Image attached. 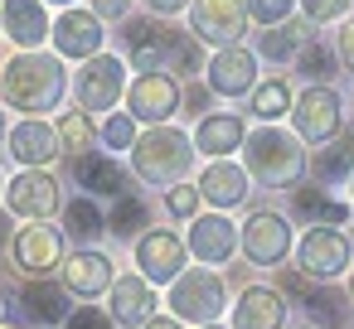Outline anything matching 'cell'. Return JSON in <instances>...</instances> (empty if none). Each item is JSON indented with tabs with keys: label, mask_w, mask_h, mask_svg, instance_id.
Masks as SVG:
<instances>
[{
	"label": "cell",
	"mask_w": 354,
	"mask_h": 329,
	"mask_svg": "<svg viewBox=\"0 0 354 329\" xmlns=\"http://www.w3.org/2000/svg\"><path fill=\"white\" fill-rule=\"evenodd\" d=\"M73 184L88 189V199H107V203H117V199L131 194V170H127L117 155L93 150V155L73 160Z\"/></svg>",
	"instance_id": "obj_20"
},
{
	"label": "cell",
	"mask_w": 354,
	"mask_h": 329,
	"mask_svg": "<svg viewBox=\"0 0 354 329\" xmlns=\"http://www.w3.org/2000/svg\"><path fill=\"white\" fill-rule=\"evenodd\" d=\"M0 329H30V324H20V319H10V315H6V319H0Z\"/></svg>",
	"instance_id": "obj_46"
},
{
	"label": "cell",
	"mask_w": 354,
	"mask_h": 329,
	"mask_svg": "<svg viewBox=\"0 0 354 329\" xmlns=\"http://www.w3.org/2000/svg\"><path fill=\"white\" fill-rule=\"evenodd\" d=\"M136 136H141V131H136V121H131L127 112H112V117H102V121H97V141H102V150H107V155L131 150V146H136Z\"/></svg>",
	"instance_id": "obj_35"
},
{
	"label": "cell",
	"mask_w": 354,
	"mask_h": 329,
	"mask_svg": "<svg viewBox=\"0 0 354 329\" xmlns=\"http://www.w3.org/2000/svg\"><path fill=\"white\" fill-rule=\"evenodd\" d=\"M301 6V15H306V25H344V10L354 6V0H296Z\"/></svg>",
	"instance_id": "obj_38"
},
{
	"label": "cell",
	"mask_w": 354,
	"mask_h": 329,
	"mask_svg": "<svg viewBox=\"0 0 354 329\" xmlns=\"http://www.w3.org/2000/svg\"><path fill=\"white\" fill-rule=\"evenodd\" d=\"M6 252H10V266L25 281H54L64 257H68V237L54 223H25V228H15Z\"/></svg>",
	"instance_id": "obj_6"
},
{
	"label": "cell",
	"mask_w": 354,
	"mask_h": 329,
	"mask_svg": "<svg viewBox=\"0 0 354 329\" xmlns=\"http://www.w3.org/2000/svg\"><path fill=\"white\" fill-rule=\"evenodd\" d=\"M0 39H6V20H0Z\"/></svg>",
	"instance_id": "obj_53"
},
{
	"label": "cell",
	"mask_w": 354,
	"mask_h": 329,
	"mask_svg": "<svg viewBox=\"0 0 354 329\" xmlns=\"http://www.w3.org/2000/svg\"><path fill=\"white\" fill-rule=\"evenodd\" d=\"M131 261H136V276H146L151 286H175L189 271V247L175 228H146L131 242Z\"/></svg>",
	"instance_id": "obj_8"
},
{
	"label": "cell",
	"mask_w": 354,
	"mask_h": 329,
	"mask_svg": "<svg viewBox=\"0 0 354 329\" xmlns=\"http://www.w3.org/2000/svg\"><path fill=\"white\" fill-rule=\"evenodd\" d=\"M296 237H291V223L277 213V208H252L248 223H238V252L252 261V266H281L291 257Z\"/></svg>",
	"instance_id": "obj_10"
},
{
	"label": "cell",
	"mask_w": 354,
	"mask_h": 329,
	"mask_svg": "<svg viewBox=\"0 0 354 329\" xmlns=\"http://www.w3.org/2000/svg\"><path fill=\"white\" fill-rule=\"evenodd\" d=\"M194 165V141L180 131V126H146L136 136V146L127 150V170L136 184H151V189H170V184H185Z\"/></svg>",
	"instance_id": "obj_2"
},
{
	"label": "cell",
	"mask_w": 354,
	"mask_h": 329,
	"mask_svg": "<svg viewBox=\"0 0 354 329\" xmlns=\"http://www.w3.org/2000/svg\"><path fill=\"white\" fill-rule=\"evenodd\" d=\"M122 102H127V117L136 126H170V117L185 102V88H180L175 73H136L127 83V97Z\"/></svg>",
	"instance_id": "obj_9"
},
{
	"label": "cell",
	"mask_w": 354,
	"mask_h": 329,
	"mask_svg": "<svg viewBox=\"0 0 354 329\" xmlns=\"http://www.w3.org/2000/svg\"><path fill=\"white\" fill-rule=\"evenodd\" d=\"M349 203H354V175H349Z\"/></svg>",
	"instance_id": "obj_51"
},
{
	"label": "cell",
	"mask_w": 354,
	"mask_h": 329,
	"mask_svg": "<svg viewBox=\"0 0 354 329\" xmlns=\"http://www.w3.org/2000/svg\"><path fill=\"white\" fill-rule=\"evenodd\" d=\"M306 39H310V34H306L296 20H286V25H272V30L257 34V54L272 59V63H296V54L306 49Z\"/></svg>",
	"instance_id": "obj_30"
},
{
	"label": "cell",
	"mask_w": 354,
	"mask_h": 329,
	"mask_svg": "<svg viewBox=\"0 0 354 329\" xmlns=\"http://www.w3.org/2000/svg\"><path fill=\"white\" fill-rule=\"evenodd\" d=\"M68 97V63L59 54L30 49L0 63V107L20 112L25 121H44V112H59Z\"/></svg>",
	"instance_id": "obj_1"
},
{
	"label": "cell",
	"mask_w": 354,
	"mask_h": 329,
	"mask_svg": "<svg viewBox=\"0 0 354 329\" xmlns=\"http://www.w3.org/2000/svg\"><path fill=\"white\" fill-rule=\"evenodd\" d=\"M68 300L73 295L59 286V276L54 281H25V290H20V305H25L30 324H49V329H64V319L73 315Z\"/></svg>",
	"instance_id": "obj_26"
},
{
	"label": "cell",
	"mask_w": 354,
	"mask_h": 329,
	"mask_svg": "<svg viewBox=\"0 0 354 329\" xmlns=\"http://www.w3.org/2000/svg\"><path fill=\"white\" fill-rule=\"evenodd\" d=\"M127 59H117V54H97V59H88L78 73H73V102H78V112H88L93 121H102V117H112L117 112V102L127 97Z\"/></svg>",
	"instance_id": "obj_5"
},
{
	"label": "cell",
	"mask_w": 354,
	"mask_h": 329,
	"mask_svg": "<svg viewBox=\"0 0 354 329\" xmlns=\"http://www.w3.org/2000/svg\"><path fill=\"white\" fill-rule=\"evenodd\" d=\"M204 83H209V92H218V97H252V88H257V54L243 49V44L209 54Z\"/></svg>",
	"instance_id": "obj_18"
},
{
	"label": "cell",
	"mask_w": 354,
	"mask_h": 329,
	"mask_svg": "<svg viewBox=\"0 0 354 329\" xmlns=\"http://www.w3.org/2000/svg\"><path fill=\"white\" fill-rule=\"evenodd\" d=\"M156 310H160V295H156V286L146 281V276H117L112 281V290H107V315H112V324L117 329H146L151 319H156Z\"/></svg>",
	"instance_id": "obj_17"
},
{
	"label": "cell",
	"mask_w": 354,
	"mask_h": 329,
	"mask_svg": "<svg viewBox=\"0 0 354 329\" xmlns=\"http://www.w3.org/2000/svg\"><path fill=\"white\" fill-rule=\"evenodd\" d=\"M291 126H296V141L306 146H330L339 141L344 131V102L335 88H306L291 107Z\"/></svg>",
	"instance_id": "obj_11"
},
{
	"label": "cell",
	"mask_w": 354,
	"mask_h": 329,
	"mask_svg": "<svg viewBox=\"0 0 354 329\" xmlns=\"http://www.w3.org/2000/svg\"><path fill=\"white\" fill-rule=\"evenodd\" d=\"M189 141H194V155H204V160H228L233 150H243L248 121H243L238 112H204Z\"/></svg>",
	"instance_id": "obj_24"
},
{
	"label": "cell",
	"mask_w": 354,
	"mask_h": 329,
	"mask_svg": "<svg viewBox=\"0 0 354 329\" xmlns=\"http://www.w3.org/2000/svg\"><path fill=\"white\" fill-rule=\"evenodd\" d=\"M146 329H185V324H180V319H175V315H156V319H151V324H146Z\"/></svg>",
	"instance_id": "obj_44"
},
{
	"label": "cell",
	"mask_w": 354,
	"mask_h": 329,
	"mask_svg": "<svg viewBox=\"0 0 354 329\" xmlns=\"http://www.w3.org/2000/svg\"><path fill=\"white\" fill-rule=\"evenodd\" d=\"M349 257H354V242L339 228H310L296 247V271L306 281H339L349 271Z\"/></svg>",
	"instance_id": "obj_13"
},
{
	"label": "cell",
	"mask_w": 354,
	"mask_h": 329,
	"mask_svg": "<svg viewBox=\"0 0 354 329\" xmlns=\"http://www.w3.org/2000/svg\"><path fill=\"white\" fill-rule=\"evenodd\" d=\"M151 228V208H146V199L141 194H127V199H117V203H107V232L112 237H141Z\"/></svg>",
	"instance_id": "obj_32"
},
{
	"label": "cell",
	"mask_w": 354,
	"mask_h": 329,
	"mask_svg": "<svg viewBox=\"0 0 354 329\" xmlns=\"http://www.w3.org/2000/svg\"><path fill=\"white\" fill-rule=\"evenodd\" d=\"M349 300H354V271H349Z\"/></svg>",
	"instance_id": "obj_50"
},
{
	"label": "cell",
	"mask_w": 354,
	"mask_h": 329,
	"mask_svg": "<svg viewBox=\"0 0 354 329\" xmlns=\"http://www.w3.org/2000/svg\"><path fill=\"white\" fill-rule=\"evenodd\" d=\"M6 150H10V160H15L20 170H49V165L64 155L59 126H54L49 117H44V121H15L10 136H6Z\"/></svg>",
	"instance_id": "obj_19"
},
{
	"label": "cell",
	"mask_w": 354,
	"mask_h": 329,
	"mask_svg": "<svg viewBox=\"0 0 354 329\" xmlns=\"http://www.w3.org/2000/svg\"><path fill=\"white\" fill-rule=\"evenodd\" d=\"M243 170H248V179L262 184V189H296L301 175L310 170V160H306L296 131L257 126V131H248V141H243Z\"/></svg>",
	"instance_id": "obj_3"
},
{
	"label": "cell",
	"mask_w": 354,
	"mask_h": 329,
	"mask_svg": "<svg viewBox=\"0 0 354 329\" xmlns=\"http://www.w3.org/2000/svg\"><path fill=\"white\" fill-rule=\"evenodd\" d=\"M0 20H6V39L15 44V54L44 49L49 44V30H54L44 0H0Z\"/></svg>",
	"instance_id": "obj_23"
},
{
	"label": "cell",
	"mask_w": 354,
	"mask_h": 329,
	"mask_svg": "<svg viewBox=\"0 0 354 329\" xmlns=\"http://www.w3.org/2000/svg\"><path fill=\"white\" fill-rule=\"evenodd\" d=\"M301 329H315V324H301Z\"/></svg>",
	"instance_id": "obj_54"
},
{
	"label": "cell",
	"mask_w": 354,
	"mask_h": 329,
	"mask_svg": "<svg viewBox=\"0 0 354 329\" xmlns=\"http://www.w3.org/2000/svg\"><path fill=\"white\" fill-rule=\"evenodd\" d=\"M228 329H286V295L277 286H248L233 300Z\"/></svg>",
	"instance_id": "obj_25"
},
{
	"label": "cell",
	"mask_w": 354,
	"mask_h": 329,
	"mask_svg": "<svg viewBox=\"0 0 354 329\" xmlns=\"http://www.w3.org/2000/svg\"><path fill=\"white\" fill-rule=\"evenodd\" d=\"M291 213L310 228H339L349 218V203L325 194V184H301V189H291Z\"/></svg>",
	"instance_id": "obj_27"
},
{
	"label": "cell",
	"mask_w": 354,
	"mask_h": 329,
	"mask_svg": "<svg viewBox=\"0 0 354 329\" xmlns=\"http://www.w3.org/2000/svg\"><path fill=\"white\" fill-rule=\"evenodd\" d=\"M122 39H127V68L131 73H165L175 30H165L156 20H127Z\"/></svg>",
	"instance_id": "obj_22"
},
{
	"label": "cell",
	"mask_w": 354,
	"mask_h": 329,
	"mask_svg": "<svg viewBox=\"0 0 354 329\" xmlns=\"http://www.w3.org/2000/svg\"><path fill=\"white\" fill-rule=\"evenodd\" d=\"M44 6H64V10H73V6H78V0H44Z\"/></svg>",
	"instance_id": "obj_47"
},
{
	"label": "cell",
	"mask_w": 354,
	"mask_h": 329,
	"mask_svg": "<svg viewBox=\"0 0 354 329\" xmlns=\"http://www.w3.org/2000/svg\"><path fill=\"white\" fill-rule=\"evenodd\" d=\"M64 329H117L112 315L102 305H73V315L64 319Z\"/></svg>",
	"instance_id": "obj_39"
},
{
	"label": "cell",
	"mask_w": 354,
	"mask_h": 329,
	"mask_svg": "<svg viewBox=\"0 0 354 329\" xmlns=\"http://www.w3.org/2000/svg\"><path fill=\"white\" fill-rule=\"evenodd\" d=\"M0 203H6V175H0Z\"/></svg>",
	"instance_id": "obj_49"
},
{
	"label": "cell",
	"mask_w": 354,
	"mask_h": 329,
	"mask_svg": "<svg viewBox=\"0 0 354 329\" xmlns=\"http://www.w3.org/2000/svg\"><path fill=\"white\" fill-rule=\"evenodd\" d=\"M310 175H315L320 184H335L339 175H354V141H335L325 155H315V160H310Z\"/></svg>",
	"instance_id": "obj_34"
},
{
	"label": "cell",
	"mask_w": 354,
	"mask_h": 329,
	"mask_svg": "<svg viewBox=\"0 0 354 329\" xmlns=\"http://www.w3.org/2000/svg\"><path fill=\"white\" fill-rule=\"evenodd\" d=\"M335 59L344 63V73H354V20L339 25V34H335Z\"/></svg>",
	"instance_id": "obj_40"
},
{
	"label": "cell",
	"mask_w": 354,
	"mask_h": 329,
	"mask_svg": "<svg viewBox=\"0 0 354 329\" xmlns=\"http://www.w3.org/2000/svg\"><path fill=\"white\" fill-rule=\"evenodd\" d=\"M49 44H54V54H59L64 63H88V59L107 54V25H102L93 10L73 6V10H64V15L54 20Z\"/></svg>",
	"instance_id": "obj_12"
},
{
	"label": "cell",
	"mask_w": 354,
	"mask_h": 329,
	"mask_svg": "<svg viewBox=\"0 0 354 329\" xmlns=\"http://www.w3.org/2000/svg\"><path fill=\"white\" fill-rule=\"evenodd\" d=\"M165 305L180 324H218L223 319V305H228V281L209 266H189L175 286H165Z\"/></svg>",
	"instance_id": "obj_4"
},
{
	"label": "cell",
	"mask_w": 354,
	"mask_h": 329,
	"mask_svg": "<svg viewBox=\"0 0 354 329\" xmlns=\"http://www.w3.org/2000/svg\"><path fill=\"white\" fill-rule=\"evenodd\" d=\"M296 68L310 78V88H330V78H335V68H339V59H335V44H325V39H306V49L296 54Z\"/></svg>",
	"instance_id": "obj_33"
},
{
	"label": "cell",
	"mask_w": 354,
	"mask_h": 329,
	"mask_svg": "<svg viewBox=\"0 0 354 329\" xmlns=\"http://www.w3.org/2000/svg\"><path fill=\"white\" fill-rule=\"evenodd\" d=\"M141 6H146L156 20H170V15H185V10L194 6V0H141Z\"/></svg>",
	"instance_id": "obj_42"
},
{
	"label": "cell",
	"mask_w": 354,
	"mask_h": 329,
	"mask_svg": "<svg viewBox=\"0 0 354 329\" xmlns=\"http://www.w3.org/2000/svg\"><path fill=\"white\" fill-rule=\"evenodd\" d=\"M0 319H6V290H0Z\"/></svg>",
	"instance_id": "obj_48"
},
{
	"label": "cell",
	"mask_w": 354,
	"mask_h": 329,
	"mask_svg": "<svg viewBox=\"0 0 354 329\" xmlns=\"http://www.w3.org/2000/svg\"><path fill=\"white\" fill-rule=\"evenodd\" d=\"M54 126H59V146H64L68 160H83V155H93V150H102V141H97V121H93L88 112L68 107Z\"/></svg>",
	"instance_id": "obj_29"
},
{
	"label": "cell",
	"mask_w": 354,
	"mask_h": 329,
	"mask_svg": "<svg viewBox=\"0 0 354 329\" xmlns=\"http://www.w3.org/2000/svg\"><path fill=\"white\" fill-rule=\"evenodd\" d=\"M59 218H64V223H59V228H64V237H73L78 247H93V242L107 232V208H102L97 199H88V194L68 199Z\"/></svg>",
	"instance_id": "obj_28"
},
{
	"label": "cell",
	"mask_w": 354,
	"mask_h": 329,
	"mask_svg": "<svg viewBox=\"0 0 354 329\" xmlns=\"http://www.w3.org/2000/svg\"><path fill=\"white\" fill-rule=\"evenodd\" d=\"M189 34L199 44H209L214 54L233 49L248 34V6L243 0H194L189 6Z\"/></svg>",
	"instance_id": "obj_14"
},
{
	"label": "cell",
	"mask_w": 354,
	"mask_h": 329,
	"mask_svg": "<svg viewBox=\"0 0 354 329\" xmlns=\"http://www.w3.org/2000/svg\"><path fill=\"white\" fill-rule=\"evenodd\" d=\"M204 329H228V324H204Z\"/></svg>",
	"instance_id": "obj_52"
},
{
	"label": "cell",
	"mask_w": 354,
	"mask_h": 329,
	"mask_svg": "<svg viewBox=\"0 0 354 329\" xmlns=\"http://www.w3.org/2000/svg\"><path fill=\"white\" fill-rule=\"evenodd\" d=\"M199 208H204L199 184H170V189H165V213H170V218L194 223V218H199Z\"/></svg>",
	"instance_id": "obj_36"
},
{
	"label": "cell",
	"mask_w": 354,
	"mask_h": 329,
	"mask_svg": "<svg viewBox=\"0 0 354 329\" xmlns=\"http://www.w3.org/2000/svg\"><path fill=\"white\" fill-rule=\"evenodd\" d=\"M194 184H199V199L214 213H228V208L248 203V194H252V179H248V170L238 160H204Z\"/></svg>",
	"instance_id": "obj_21"
},
{
	"label": "cell",
	"mask_w": 354,
	"mask_h": 329,
	"mask_svg": "<svg viewBox=\"0 0 354 329\" xmlns=\"http://www.w3.org/2000/svg\"><path fill=\"white\" fill-rule=\"evenodd\" d=\"M10 237H15V218L0 208V247H10Z\"/></svg>",
	"instance_id": "obj_43"
},
{
	"label": "cell",
	"mask_w": 354,
	"mask_h": 329,
	"mask_svg": "<svg viewBox=\"0 0 354 329\" xmlns=\"http://www.w3.org/2000/svg\"><path fill=\"white\" fill-rule=\"evenodd\" d=\"M6 136H10V121H6V107H0V146H6Z\"/></svg>",
	"instance_id": "obj_45"
},
{
	"label": "cell",
	"mask_w": 354,
	"mask_h": 329,
	"mask_svg": "<svg viewBox=\"0 0 354 329\" xmlns=\"http://www.w3.org/2000/svg\"><path fill=\"white\" fill-rule=\"evenodd\" d=\"M291 107H296V97H291V83H286V78H267V83H257V88H252V102H248V112H252L262 126L281 121Z\"/></svg>",
	"instance_id": "obj_31"
},
{
	"label": "cell",
	"mask_w": 354,
	"mask_h": 329,
	"mask_svg": "<svg viewBox=\"0 0 354 329\" xmlns=\"http://www.w3.org/2000/svg\"><path fill=\"white\" fill-rule=\"evenodd\" d=\"M6 213L20 223H54L64 213V184L54 170H20L6 179Z\"/></svg>",
	"instance_id": "obj_7"
},
{
	"label": "cell",
	"mask_w": 354,
	"mask_h": 329,
	"mask_svg": "<svg viewBox=\"0 0 354 329\" xmlns=\"http://www.w3.org/2000/svg\"><path fill=\"white\" fill-rule=\"evenodd\" d=\"M243 6H248V20H252V25L272 30V25H286V20H291L296 0H243Z\"/></svg>",
	"instance_id": "obj_37"
},
{
	"label": "cell",
	"mask_w": 354,
	"mask_h": 329,
	"mask_svg": "<svg viewBox=\"0 0 354 329\" xmlns=\"http://www.w3.org/2000/svg\"><path fill=\"white\" fill-rule=\"evenodd\" d=\"M127 10H131V0H93V15H97L102 25H117V20H127Z\"/></svg>",
	"instance_id": "obj_41"
},
{
	"label": "cell",
	"mask_w": 354,
	"mask_h": 329,
	"mask_svg": "<svg viewBox=\"0 0 354 329\" xmlns=\"http://www.w3.org/2000/svg\"><path fill=\"white\" fill-rule=\"evenodd\" d=\"M112 281H117V261L107 252H97V247H73L64 257V266H59V286L83 305L102 300L112 290Z\"/></svg>",
	"instance_id": "obj_15"
},
{
	"label": "cell",
	"mask_w": 354,
	"mask_h": 329,
	"mask_svg": "<svg viewBox=\"0 0 354 329\" xmlns=\"http://www.w3.org/2000/svg\"><path fill=\"white\" fill-rule=\"evenodd\" d=\"M185 247H189L194 261H204L209 271H218V266H228L233 252H238V223H233L228 213H199V218L189 223Z\"/></svg>",
	"instance_id": "obj_16"
}]
</instances>
